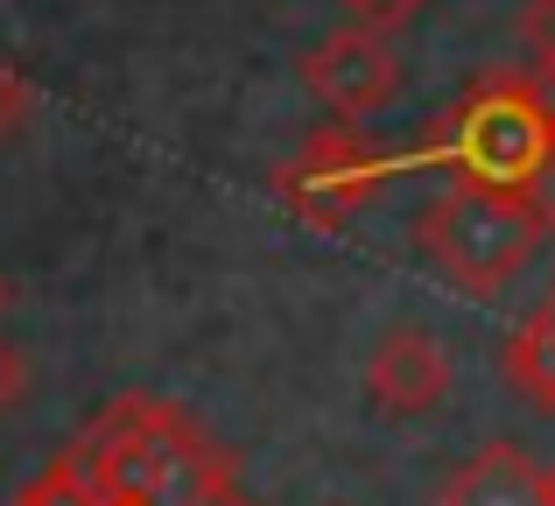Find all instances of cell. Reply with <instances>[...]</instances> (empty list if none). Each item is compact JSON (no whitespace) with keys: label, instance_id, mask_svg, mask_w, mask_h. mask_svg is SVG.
Returning <instances> with one entry per match:
<instances>
[{"label":"cell","instance_id":"cell-1","mask_svg":"<svg viewBox=\"0 0 555 506\" xmlns=\"http://www.w3.org/2000/svg\"><path fill=\"white\" fill-rule=\"evenodd\" d=\"M78 479L120 506H225L240 499V457L211 443L177 401L120 394L64 443Z\"/></svg>","mask_w":555,"mask_h":506},{"label":"cell","instance_id":"cell-2","mask_svg":"<svg viewBox=\"0 0 555 506\" xmlns=\"http://www.w3.org/2000/svg\"><path fill=\"white\" fill-rule=\"evenodd\" d=\"M555 141V99L548 85H534L528 70H486L457 106L436 113L429 141L415 148V163L443 169L450 183H492V191H528V177L542 169Z\"/></svg>","mask_w":555,"mask_h":506},{"label":"cell","instance_id":"cell-3","mask_svg":"<svg viewBox=\"0 0 555 506\" xmlns=\"http://www.w3.org/2000/svg\"><path fill=\"white\" fill-rule=\"evenodd\" d=\"M415 247L436 260L443 282L464 296H500L542 247V219L520 191H492V183H450L429 211L415 219Z\"/></svg>","mask_w":555,"mask_h":506},{"label":"cell","instance_id":"cell-4","mask_svg":"<svg viewBox=\"0 0 555 506\" xmlns=\"http://www.w3.org/2000/svg\"><path fill=\"white\" fill-rule=\"evenodd\" d=\"M393 169H401V163H393L387 148H373V141L359 134V120H331V127H317L282 169H274V197H282L302 225L331 233V225L359 219V211L387 191Z\"/></svg>","mask_w":555,"mask_h":506},{"label":"cell","instance_id":"cell-5","mask_svg":"<svg viewBox=\"0 0 555 506\" xmlns=\"http://www.w3.org/2000/svg\"><path fill=\"white\" fill-rule=\"evenodd\" d=\"M302 85L324 99L338 120H366L401 92V56L379 28H331L310 56H302Z\"/></svg>","mask_w":555,"mask_h":506},{"label":"cell","instance_id":"cell-6","mask_svg":"<svg viewBox=\"0 0 555 506\" xmlns=\"http://www.w3.org/2000/svg\"><path fill=\"white\" fill-rule=\"evenodd\" d=\"M366 394L379 415H429L450 394V352L415 324L387 330L366 359Z\"/></svg>","mask_w":555,"mask_h":506},{"label":"cell","instance_id":"cell-7","mask_svg":"<svg viewBox=\"0 0 555 506\" xmlns=\"http://www.w3.org/2000/svg\"><path fill=\"white\" fill-rule=\"evenodd\" d=\"M443 506H548V485H542V465H534L528 451L486 443L472 465L450 471Z\"/></svg>","mask_w":555,"mask_h":506},{"label":"cell","instance_id":"cell-8","mask_svg":"<svg viewBox=\"0 0 555 506\" xmlns=\"http://www.w3.org/2000/svg\"><path fill=\"white\" fill-rule=\"evenodd\" d=\"M500 366H506V380H514L534 408H555V296L542 302V310L520 316V330L506 338Z\"/></svg>","mask_w":555,"mask_h":506},{"label":"cell","instance_id":"cell-9","mask_svg":"<svg viewBox=\"0 0 555 506\" xmlns=\"http://www.w3.org/2000/svg\"><path fill=\"white\" fill-rule=\"evenodd\" d=\"M8 506H120V499H99V493H92V485H85V479H78V465H70V457H64V451H56V457H50V465H42V471H36V479H28V485H22V493H14V499H8Z\"/></svg>","mask_w":555,"mask_h":506},{"label":"cell","instance_id":"cell-10","mask_svg":"<svg viewBox=\"0 0 555 506\" xmlns=\"http://www.w3.org/2000/svg\"><path fill=\"white\" fill-rule=\"evenodd\" d=\"M520 50H528V78L555 92V0H528L520 8Z\"/></svg>","mask_w":555,"mask_h":506},{"label":"cell","instance_id":"cell-11","mask_svg":"<svg viewBox=\"0 0 555 506\" xmlns=\"http://www.w3.org/2000/svg\"><path fill=\"white\" fill-rule=\"evenodd\" d=\"M28 120H36V85H28L22 64H8V56H0V141H14Z\"/></svg>","mask_w":555,"mask_h":506},{"label":"cell","instance_id":"cell-12","mask_svg":"<svg viewBox=\"0 0 555 506\" xmlns=\"http://www.w3.org/2000/svg\"><path fill=\"white\" fill-rule=\"evenodd\" d=\"M429 8V0H345V14H352L359 28H379V36H393V28H408L415 14Z\"/></svg>","mask_w":555,"mask_h":506},{"label":"cell","instance_id":"cell-13","mask_svg":"<svg viewBox=\"0 0 555 506\" xmlns=\"http://www.w3.org/2000/svg\"><path fill=\"white\" fill-rule=\"evenodd\" d=\"M534 205V219H542V233H555V141H548V155H542V169L528 177V191H520Z\"/></svg>","mask_w":555,"mask_h":506},{"label":"cell","instance_id":"cell-14","mask_svg":"<svg viewBox=\"0 0 555 506\" xmlns=\"http://www.w3.org/2000/svg\"><path fill=\"white\" fill-rule=\"evenodd\" d=\"M22 394H28V359L14 352L8 338H0V415H8V408H14Z\"/></svg>","mask_w":555,"mask_h":506},{"label":"cell","instance_id":"cell-15","mask_svg":"<svg viewBox=\"0 0 555 506\" xmlns=\"http://www.w3.org/2000/svg\"><path fill=\"white\" fill-rule=\"evenodd\" d=\"M8 296H14V288H8V274H0V316H8Z\"/></svg>","mask_w":555,"mask_h":506},{"label":"cell","instance_id":"cell-16","mask_svg":"<svg viewBox=\"0 0 555 506\" xmlns=\"http://www.w3.org/2000/svg\"><path fill=\"white\" fill-rule=\"evenodd\" d=\"M542 485H548V506H555V465H548V471H542Z\"/></svg>","mask_w":555,"mask_h":506},{"label":"cell","instance_id":"cell-17","mask_svg":"<svg viewBox=\"0 0 555 506\" xmlns=\"http://www.w3.org/2000/svg\"><path fill=\"white\" fill-rule=\"evenodd\" d=\"M225 506H246V499H225Z\"/></svg>","mask_w":555,"mask_h":506}]
</instances>
